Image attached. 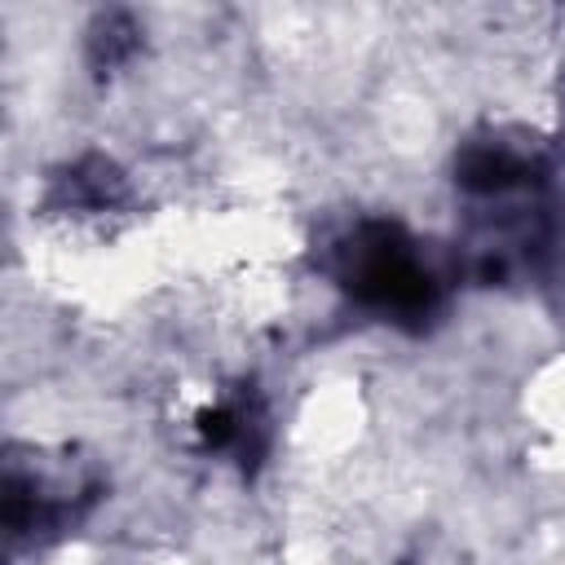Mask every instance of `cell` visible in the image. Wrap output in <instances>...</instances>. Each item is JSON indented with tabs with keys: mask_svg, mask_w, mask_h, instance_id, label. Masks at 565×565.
<instances>
[{
	"mask_svg": "<svg viewBox=\"0 0 565 565\" xmlns=\"http://www.w3.org/2000/svg\"><path fill=\"white\" fill-rule=\"evenodd\" d=\"M353 287H358V296H366L371 305L393 309V313H419L433 300L428 274H419V265L397 247V238L388 230H375V243L362 252Z\"/></svg>",
	"mask_w": 565,
	"mask_h": 565,
	"instance_id": "obj_1",
	"label": "cell"
}]
</instances>
